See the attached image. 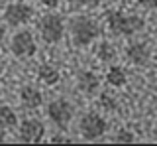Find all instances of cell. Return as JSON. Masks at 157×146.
I'll return each instance as SVG.
<instances>
[{
	"instance_id": "d6986e66",
	"label": "cell",
	"mask_w": 157,
	"mask_h": 146,
	"mask_svg": "<svg viewBox=\"0 0 157 146\" xmlns=\"http://www.w3.org/2000/svg\"><path fill=\"white\" fill-rule=\"evenodd\" d=\"M39 2L43 4V6H47V8H55L59 2H61V0H39Z\"/></svg>"
},
{
	"instance_id": "6da1fadb",
	"label": "cell",
	"mask_w": 157,
	"mask_h": 146,
	"mask_svg": "<svg viewBox=\"0 0 157 146\" xmlns=\"http://www.w3.org/2000/svg\"><path fill=\"white\" fill-rule=\"evenodd\" d=\"M106 26H108L112 36L130 38V36H136L137 32L144 30L145 22L137 14H128L124 10H110L106 14Z\"/></svg>"
},
{
	"instance_id": "9a60e30c",
	"label": "cell",
	"mask_w": 157,
	"mask_h": 146,
	"mask_svg": "<svg viewBox=\"0 0 157 146\" xmlns=\"http://www.w3.org/2000/svg\"><path fill=\"white\" fill-rule=\"evenodd\" d=\"M94 53H96V59H100L102 63H114L116 61V47L112 46L110 42H100L96 46V50H94Z\"/></svg>"
},
{
	"instance_id": "7c38bea8",
	"label": "cell",
	"mask_w": 157,
	"mask_h": 146,
	"mask_svg": "<svg viewBox=\"0 0 157 146\" xmlns=\"http://www.w3.org/2000/svg\"><path fill=\"white\" fill-rule=\"evenodd\" d=\"M37 81L41 85H47V87H53L61 81V73L55 65H49V63H41L37 67Z\"/></svg>"
},
{
	"instance_id": "ba28073f",
	"label": "cell",
	"mask_w": 157,
	"mask_h": 146,
	"mask_svg": "<svg viewBox=\"0 0 157 146\" xmlns=\"http://www.w3.org/2000/svg\"><path fill=\"white\" fill-rule=\"evenodd\" d=\"M18 136L22 142H28V144L41 142L45 138V124L36 116H28L18 124Z\"/></svg>"
},
{
	"instance_id": "7a4b0ae2",
	"label": "cell",
	"mask_w": 157,
	"mask_h": 146,
	"mask_svg": "<svg viewBox=\"0 0 157 146\" xmlns=\"http://www.w3.org/2000/svg\"><path fill=\"white\" fill-rule=\"evenodd\" d=\"M69 36L73 46L77 47H88L94 43L100 36V26L88 16H75L69 24Z\"/></svg>"
},
{
	"instance_id": "8992f818",
	"label": "cell",
	"mask_w": 157,
	"mask_h": 146,
	"mask_svg": "<svg viewBox=\"0 0 157 146\" xmlns=\"http://www.w3.org/2000/svg\"><path fill=\"white\" fill-rule=\"evenodd\" d=\"M10 50H12V53L16 57H20V59H28V57L36 55L37 42H36V38H33V34L29 30H20L12 36Z\"/></svg>"
},
{
	"instance_id": "277c9868",
	"label": "cell",
	"mask_w": 157,
	"mask_h": 146,
	"mask_svg": "<svg viewBox=\"0 0 157 146\" xmlns=\"http://www.w3.org/2000/svg\"><path fill=\"white\" fill-rule=\"evenodd\" d=\"M108 130V123L98 113H85L78 120V132L85 140H100Z\"/></svg>"
},
{
	"instance_id": "2e32d148",
	"label": "cell",
	"mask_w": 157,
	"mask_h": 146,
	"mask_svg": "<svg viewBox=\"0 0 157 146\" xmlns=\"http://www.w3.org/2000/svg\"><path fill=\"white\" fill-rule=\"evenodd\" d=\"M134 140H136V136L126 128H122L120 132L116 134V142H134Z\"/></svg>"
},
{
	"instance_id": "ffe728a7",
	"label": "cell",
	"mask_w": 157,
	"mask_h": 146,
	"mask_svg": "<svg viewBox=\"0 0 157 146\" xmlns=\"http://www.w3.org/2000/svg\"><path fill=\"white\" fill-rule=\"evenodd\" d=\"M53 142H69V138H67V136H61V134H59V136H53Z\"/></svg>"
},
{
	"instance_id": "ac0fdd59",
	"label": "cell",
	"mask_w": 157,
	"mask_h": 146,
	"mask_svg": "<svg viewBox=\"0 0 157 146\" xmlns=\"http://www.w3.org/2000/svg\"><path fill=\"white\" fill-rule=\"evenodd\" d=\"M98 0H71L73 6H94Z\"/></svg>"
},
{
	"instance_id": "9c48e42d",
	"label": "cell",
	"mask_w": 157,
	"mask_h": 146,
	"mask_svg": "<svg viewBox=\"0 0 157 146\" xmlns=\"http://www.w3.org/2000/svg\"><path fill=\"white\" fill-rule=\"evenodd\" d=\"M124 55H126V59L130 61L132 65L141 67V65H145V63L149 61L151 53H149V47H147L144 42H132V43L126 46Z\"/></svg>"
},
{
	"instance_id": "3957f363",
	"label": "cell",
	"mask_w": 157,
	"mask_h": 146,
	"mask_svg": "<svg viewBox=\"0 0 157 146\" xmlns=\"http://www.w3.org/2000/svg\"><path fill=\"white\" fill-rule=\"evenodd\" d=\"M37 32L45 43H59L65 36V22L63 16H59L55 12H47L39 18L37 22Z\"/></svg>"
},
{
	"instance_id": "4fadbf2b",
	"label": "cell",
	"mask_w": 157,
	"mask_h": 146,
	"mask_svg": "<svg viewBox=\"0 0 157 146\" xmlns=\"http://www.w3.org/2000/svg\"><path fill=\"white\" fill-rule=\"evenodd\" d=\"M18 128V115L12 107L0 105V130L10 132V130Z\"/></svg>"
},
{
	"instance_id": "5bb4252c",
	"label": "cell",
	"mask_w": 157,
	"mask_h": 146,
	"mask_svg": "<svg viewBox=\"0 0 157 146\" xmlns=\"http://www.w3.org/2000/svg\"><path fill=\"white\" fill-rule=\"evenodd\" d=\"M106 83L110 87H124L128 83V73L122 65H110L106 71Z\"/></svg>"
},
{
	"instance_id": "44dd1931",
	"label": "cell",
	"mask_w": 157,
	"mask_h": 146,
	"mask_svg": "<svg viewBox=\"0 0 157 146\" xmlns=\"http://www.w3.org/2000/svg\"><path fill=\"white\" fill-rule=\"evenodd\" d=\"M6 38V30H4V26H0V42Z\"/></svg>"
},
{
	"instance_id": "52a82bcc",
	"label": "cell",
	"mask_w": 157,
	"mask_h": 146,
	"mask_svg": "<svg viewBox=\"0 0 157 146\" xmlns=\"http://www.w3.org/2000/svg\"><path fill=\"white\" fill-rule=\"evenodd\" d=\"M33 8L26 2H10L4 8V22L12 28H20L26 26V24L33 18Z\"/></svg>"
},
{
	"instance_id": "8fae6325",
	"label": "cell",
	"mask_w": 157,
	"mask_h": 146,
	"mask_svg": "<svg viewBox=\"0 0 157 146\" xmlns=\"http://www.w3.org/2000/svg\"><path fill=\"white\" fill-rule=\"evenodd\" d=\"M20 105L26 111H37L43 105V93L33 85H26L20 89Z\"/></svg>"
},
{
	"instance_id": "30bf717a",
	"label": "cell",
	"mask_w": 157,
	"mask_h": 146,
	"mask_svg": "<svg viewBox=\"0 0 157 146\" xmlns=\"http://www.w3.org/2000/svg\"><path fill=\"white\" fill-rule=\"evenodd\" d=\"M77 89L81 91L82 95L92 97L100 89V77H98L94 71H88V69L78 71L77 73Z\"/></svg>"
},
{
	"instance_id": "7402d4cb",
	"label": "cell",
	"mask_w": 157,
	"mask_h": 146,
	"mask_svg": "<svg viewBox=\"0 0 157 146\" xmlns=\"http://www.w3.org/2000/svg\"><path fill=\"white\" fill-rule=\"evenodd\" d=\"M0 140H2V136H0Z\"/></svg>"
},
{
	"instance_id": "5b68a950",
	"label": "cell",
	"mask_w": 157,
	"mask_h": 146,
	"mask_svg": "<svg viewBox=\"0 0 157 146\" xmlns=\"http://www.w3.org/2000/svg\"><path fill=\"white\" fill-rule=\"evenodd\" d=\"M45 111H47V119L51 120L59 130H65L67 126L71 124L73 116H75V107L67 99H53L51 103L47 105Z\"/></svg>"
},
{
	"instance_id": "e0dca14e",
	"label": "cell",
	"mask_w": 157,
	"mask_h": 146,
	"mask_svg": "<svg viewBox=\"0 0 157 146\" xmlns=\"http://www.w3.org/2000/svg\"><path fill=\"white\" fill-rule=\"evenodd\" d=\"M137 2L147 10H157V0H137Z\"/></svg>"
}]
</instances>
